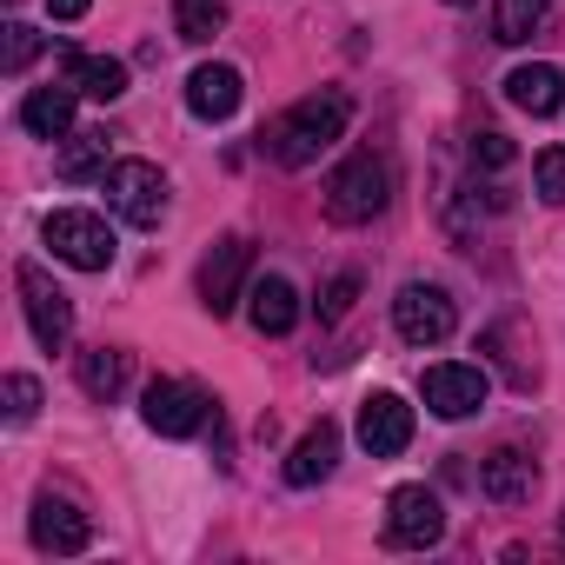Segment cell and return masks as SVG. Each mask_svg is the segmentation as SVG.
<instances>
[{"label":"cell","instance_id":"3957f363","mask_svg":"<svg viewBox=\"0 0 565 565\" xmlns=\"http://www.w3.org/2000/svg\"><path fill=\"white\" fill-rule=\"evenodd\" d=\"M41 239L54 246V259L81 266V273H107V266H114V253H120L114 226H107L100 213H87V206H61V213H47Z\"/></svg>","mask_w":565,"mask_h":565},{"label":"cell","instance_id":"7c38bea8","mask_svg":"<svg viewBox=\"0 0 565 565\" xmlns=\"http://www.w3.org/2000/svg\"><path fill=\"white\" fill-rule=\"evenodd\" d=\"M479 492H486L492 505H532V492H539V466H532V452H519V446L486 452V459H479Z\"/></svg>","mask_w":565,"mask_h":565},{"label":"cell","instance_id":"8992f818","mask_svg":"<svg viewBox=\"0 0 565 565\" xmlns=\"http://www.w3.org/2000/svg\"><path fill=\"white\" fill-rule=\"evenodd\" d=\"M14 287H21V307H28L34 340H41L47 353H61V347L74 340V300L54 287L47 266H34V259H21V266H14Z\"/></svg>","mask_w":565,"mask_h":565},{"label":"cell","instance_id":"277c9868","mask_svg":"<svg viewBox=\"0 0 565 565\" xmlns=\"http://www.w3.org/2000/svg\"><path fill=\"white\" fill-rule=\"evenodd\" d=\"M100 186H107V206H114L127 226L153 233V226L167 220V173H160L153 160H114V167L100 173Z\"/></svg>","mask_w":565,"mask_h":565},{"label":"cell","instance_id":"5bb4252c","mask_svg":"<svg viewBox=\"0 0 565 565\" xmlns=\"http://www.w3.org/2000/svg\"><path fill=\"white\" fill-rule=\"evenodd\" d=\"M28 539H34L41 552H61V558H67V552H87V539H94V532H87V519H81L67 499L41 492V499H34V512H28Z\"/></svg>","mask_w":565,"mask_h":565},{"label":"cell","instance_id":"d4e9b609","mask_svg":"<svg viewBox=\"0 0 565 565\" xmlns=\"http://www.w3.org/2000/svg\"><path fill=\"white\" fill-rule=\"evenodd\" d=\"M353 300H360V273H333L327 287H320V300H313V307H320V320L333 327V320H347V313H353Z\"/></svg>","mask_w":565,"mask_h":565},{"label":"cell","instance_id":"8fae6325","mask_svg":"<svg viewBox=\"0 0 565 565\" xmlns=\"http://www.w3.org/2000/svg\"><path fill=\"white\" fill-rule=\"evenodd\" d=\"M360 446L373 459H399L413 446V406L399 393H366L360 399Z\"/></svg>","mask_w":565,"mask_h":565},{"label":"cell","instance_id":"ffe728a7","mask_svg":"<svg viewBox=\"0 0 565 565\" xmlns=\"http://www.w3.org/2000/svg\"><path fill=\"white\" fill-rule=\"evenodd\" d=\"M74 373H81V393L107 406V399L127 386V353H114V347H87V353H74Z\"/></svg>","mask_w":565,"mask_h":565},{"label":"cell","instance_id":"603a6c76","mask_svg":"<svg viewBox=\"0 0 565 565\" xmlns=\"http://www.w3.org/2000/svg\"><path fill=\"white\" fill-rule=\"evenodd\" d=\"M173 28H180V41L206 47L226 28V0H173Z\"/></svg>","mask_w":565,"mask_h":565},{"label":"cell","instance_id":"ac0fdd59","mask_svg":"<svg viewBox=\"0 0 565 565\" xmlns=\"http://www.w3.org/2000/svg\"><path fill=\"white\" fill-rule=\"evenodd\" d=\"M21 127L34 134V140H67V127H74V87L61 81V87H34L28 100H21Z\"/></svg>","mask_w":565,"mask_h":565},{"label":"cell","instance_id":"4316f807","mask_svg":"<svg viewBox=\"0 0 565 565\" xmlns=\"http://www.w3.org/2000/svg\"><path fill=\"white\" fill-rule=\"evenodd\" d=\"M41 413V380L28 373H8V426H28Z\"/></svg>","mask_w":565,"mask_h":565},{"label":"cell","instance_id":"5b68a950","mask_svg":"<svg viewBox=\"0 0 565 565\" xmlns=\"http://www.w3.org/2000/svg\"><path fill=\"white\" fill-rule=\"evenodd\" d=\"M393 327H399L406 347H439V340H452L459 307H452L446 287H433V279H406L399 300H393Z\"/></svg>","mask_w":565,"mask_h":565},{"label":"cell","instance_id":"44dd1931","mask_svg":"<svg viewBox=\"0 0 565 565\" xmlns=\"http://www.w3.org/2000/svg\"><path fill=\"white\" fill-rule=\"evenodd\" d=\"M54 167H61V180H74V186H81V180H100V173H107V134H100V127L67 134Z\"/></svg>","mask_w":565,"mask_h":565},{"label":"cell","instance_id":"6da1fadb","mask_svg":"<svg viewBox=\"0 0 565 565\" xmlns=\"http://www.w3.org/2000/svg\"><path fill=\"white\" fill-rule=\"evenodd\" d=\"M347 120H353V100L327 87V94H307V100H294V107L279 114V120H273L259 140H266V153H273L279 167H294V173H300V167H313V160H320V153H327V147L347 134Z\"/></svg>","mask_w":565,"mask_h":565},{"label":"cell","instance_id":"83f0119b","mask_svg":"<svg viewBox=\"0 0 565 565\" xmlns=\"http://www.w3.org/2000/svg\"><path fill=\"white\" fill-rule=\"evenodd\" d=\"M472 167H486V173H499V167H512V140L505 134H472Z\"/></svg>","mask_w":565,"mask_h":565},{"label":"cell","instance_id":"cb8c5ba5","mask_svg":"<svg viewBox=\"0 0 565 565\" xmlns=\"http://www.w3.org/2000/svg\"><path fill=\"white\" fill-rule=\"evenodd\" d=\"M532 193L545 206H565V147H539L532 153Z\"/></svg>","mask_w":565,"mask_h":565},{"label":"cell","instance_id":"52a82bcc","mask_svg":"<svg viewBox=\"0 0 565 565\" xmlns=\"http://www.w3.org/2000/svg\"><path fill=\"white\" fill-rule=\"evenodd\" d=\"M446 539V505L433 486H399L386 499V545L393 552H426Z\"/></svg>","mask_w":565,"mask_h":565},{"label":"cell","instance_id":"f546056e","mask_svg":"<svg viewBox=\"0 0 565 565\" xmlns=\"http://www.w3.org/2000/svg\"><path fill=\"white\" fill-rule=\"evenodd\" d=\"M558 545H565V512H558Z\"/></svg>","mask_w":565,"mask_h":565},{"label":"cell","instance_id":"e0dca14e","mask_svg":"<svg viewBox=\"0 0 565 565\" xmlns=\"http://www.w3.org/2000/svg\"><path fill=\"white\" fill-rule=\"evenodd\" d=\"M246 320L259 327V333H294V320H300V294H294V279H279V273H266V279H253V294H246Z\"/></svg>","mask_w":565,"mask_h":565},{"label":"cell","instance_id":"f1b7e54d","mask_svg":"<svg viewBox=\"0 0 565 565\" xmlns=\"http://www.w3.org/2000/svg\"><path fill=\"white\" fill-rule=\"evenodd\" d=\"M87 8H94V0H47V14H54V21H81Z\"/></svg>","mask_w":565,"mask_h":565},{"label":"cell","instance_id":"30bf717a","mask_svg":"<svg viewBox=\"0 0 565 565\" xmlns=\"http://www.w3.org/2000/svg\"><path fill=\"white\" fill-rule=\"evenodd\" d=\"M419 393H426V406H433L439 419H472V413L486 406L492 380H486V366H459V360H446V366H426Z\"/></svg>","mask_w":565,"mask_h":565},{"label":"cell","instance_id":"4dcf8cb0","mask_svg":"<svg viewBox=\"0 0 565 565\" xmlns=\"http://www.w3.org/2000/svg\"><path fill=\"white\" fill-rule=\"evenodd\" d=\"M446 8H472V0H446Z\"/></svg>","mask_w":565,"mask_h":565},{"label":"cell","instance_id":"4fadbf2b","mask_svg":"<svg viewBox=\"0 0 565 565\" xmlns=\"http://www.w3.org/2000/svg\"><path fill=\"white\" fill-rule=\"evenodd\" d=\"M239 94H246L239 87V67H226V61H206V67L186 74V114L193 120H213V127L233 120L239 114Z\"/></svg>","mask_w":565,"mask_h":565},{"label":"cell","instance_id":"ba28073f","mask_svg":"<svg viewBox=\"0 0 565 565\" xmlns=\"http://www.w3.org/2000/svg\"><path fill=\"white\" fill-rule=\"evenodd\" d=\"M140 419H147L160 439H193V433L213 419V399H206L193 380H153L147 399H140Z\"/></svg>","mask_w":565,"mask_h":565},{"label":"cell","instance_id":"d6986e66","mask_svg":"<svg viewBox=\"0 0 565 565\" xmlns=\"http://www.w3.org/2000/svg\"><path fill=\"white\" fill-rule=\"evenodd\" d=\"M67 87L87 100H120L127 94V67L114 54H67Z\"/></svg>","mask_w":565,"mask_h":565},{"label":"cell","instance_id":"7402d4cb","mask_svg":"<svg viewBox=\"0 0 565 565\" xmlns=\"http://www.w3.org/2000/svg\"><path fill=\"white\" fill-rule=\"evenodd\" d=\"M552 14V0H492V41L505 47H525Z\"/></svg>","mask_w":565,"mask_h":565},{"label":"cell","instance_id":"2e32d148","mask_svg":"<svg viewBox=\"0 0 565 565\" xmlns=\"http://www.w3.org/2000/svg\"><path fill=\"white\" fill-rule=\"evenodd\" d=\"M333 466H340V426H333V419H320V426H307V433H300V446L287 452V486H300V492H307V486H320Z\"/></svg>","mask_w":565,"mask_h":565},{"label":"cell","instance_id":"484cf974","mask_svg":"<svg viewBox=\"0 0 565 565\" xmlns=\"http://www.w3.org/2000/svg\"><path fill=\"white\" fill-rule=\"evenodd\" d=\"M0 34H8V54H0V67H8V74H28V61L41 54V34H34L28 21H8Z\"/></svg>","mask_w":565,"mask_h":565},{"label":"cell","instance_id":"7a4b0ae2","mask_svg":"<svg viewBox=\"0 0 565 565\" xmlns=\"http://www.w3.org/2000/svg\"><path fill=\"white\" fill-rule=\"evenodd\" d=\"M386 200H393V173H386L380 153H353V160H340L333 180H327V220H340V226L380 220Z\"/></svg>","mask_w":565,"mask_h":565},{"label":"cell","instance_id":"9c48e42d","mask_svg":"<svg viewBox=\"0 0 565 565\" xmlns=\"http://www.w3.org/2000/svg\"><path fill=\"white\" fill-rule=\"evenodd\" d=\"M246 273H253V239H239V233H226V239L200 259V307H206L213 320H226V313L239 307Z\"/></svg>","mask_w":565,"mask_h":565},{"label":"cell","instance_id":"9a60e30c","mask_svg":"<svg viewBox=\"0 0 565 565\" xmlns=\"http://www.w3.org/2000/svg\"><path fill=\"white\" fill-rule=\"evenodd\" d=\"M505 100H512L519 114H532V120H545V114H558V107H565V74H558L552 61H532V67H512V74H505Z\"/></svg>","mask_w":565,"mask_h":565}]
</instances>
